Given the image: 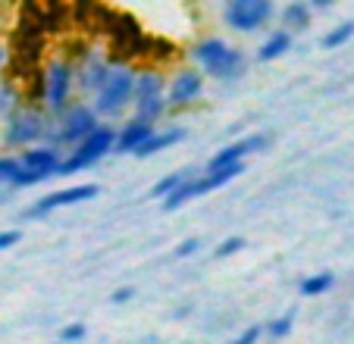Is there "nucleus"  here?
<instances>
[{"instance_id": "nucleus-1", "label": "nucleus", "mask_w": 354, "mask_h": 344, "mask_svg": "<svg viewBox=\"0 0 354 344\" xmlns=\"http://www.w3.org/2000/svg\"><path fill=\"white\" fill-rule=\"evenodd\" d=\"M192 57L201 66V73H207L210 79H220V82L241 79L248 69L245 53L229 47L226 41H220V38H207V41H201V44H194Z\"/></svg>"}, {"instance_id": "nucleus-2", "label": "nucleus", "mask_w": 354, "mask_h": 344, "mask_svg": "<svg viewBox=\"0 0 354 344\" xmlns=\"http://www.w3.org/2000/svg\"><path fill=\"white\" fill-rule=\"evenodd\" d=\"M135 91V73L129 66H110L104 82L94 91V113L97 116H120L126 110V104L132 100Z\"/></svg>"}, {"instance_id": "nucleus-3", "label": "nucleus", "mask_w": 354, "mask_h": 344, "mask_svg": "<svg viewBox=\"0 0 354 344\" xmlns=\"http://www.w3.org/2000/svg\"><path fill=\"white\" fill-rule=\"evenodd\" d=\"M113 141H116V128L97 126L91 135H85V138L75 144V151L69 153V160H63V163H60V172H63V175H73V172L94 166L100 157H104V153L113 151Z\"/></svg>"}, {"instance_id": "nucleus-4", "label": "nucleus", "mask_w": 354, "mask_h": 344, "mask_svg": "<svg viewBox=\"0 0 354 344\" xmlns=\"http://www.w3.org/2000/svg\"><path fill=\"white\" fill-rule=\"evenodd\" d=\"M273 16V0H226V19L229 28L235 32H257Z\"/></svg>"}, {"instance_id": "nucleus-5", "label": "nucleus", "mask_w": 354, "mask_h": 344, "mask_svg": "<svg viewBox=\"0 0 354 344\" xmlns=\"http://www.w3.org/2000/svg\"><path fill=\"white\" fill-rule=\"evenodd\" d=\"M135 110H138V120L145 122H157L167 110V100H163V79L157 73H141L135 75Z\"/></svg>"}, {"instance_id": "nucleus-6", "label": "nucleus", "mask_w": 354, "mask_h": 344, "mask_svg": "<svg viewBox=\"0 0 354 344\" xmlns=\"http://www.w3.org/2000/svg\"><path fill=\"white\" fill-rule=\"evenodd\" d=\"M44 135H47V122H44V116H41L38 106H28V104L16 106V113L7 122V141L10 144L28 147L38 138H44Z\"/></svg>"}, {"instance_id": "nucleus-7", "label": "nucleus", "mask_w": 354, "mask_h": 344, "mask_svg": "<svg viewBox=\"0 0 354 344\" xmlns=\"http://www.w3.org/2000/svg\"><path fill=\"white\" fill-rule=\"evenodd\" d=\"M73 79H75V69L69 66L66 60H50L44 69V104L47 110H66V100L69 91H73Z\"/></svg>"}, {"instance_id": "nucleus-8", "label": "nucleus", "mask_w": 354, "mask_h": 344, "mask_svg": "<svg viewBox=\"0 0 354 344\" xmlns=\"http://www.w3.org/2000/svg\"><path fill=\"white\" fill-rule=\"evenodd\" d=\"M94 128H97V113H94L91 106L79 104V106H73V110H66V116H63V122L57 126V132L50 135V141H54V147L57 144H79Z\"/></svg>"}, {"instance_id": "nucleus-9", "label": "nucleus", "mask_w": 354, "mask_h": 344, "mask_svg": "<svg viewBox=\"0 0 354 344\" xmlns=\"http://www.w3.org/2000/svg\"><path fill=\"white\" fill-rule=\"evenodd\" d=\"M91 198H97V185H73V188H63V191H54V194H47V198H41L35 207H28L26 216L38 219V216H47L50 210H57V207L85 204V200H91Z\"/></svg>"}, {"instance_id": "nucleus-10", "label": "nucleus", "mask_w": 354, "mask_h": 344, "mask_svg": "<svg viewBox=\"0 0 354 344\" xmlns=\"http://www.w3.org/2000/svg\"><path fill=\"white\" fill-rule=\"evenodd\" d=\"M16 163H19V169L32 172V175H38V179L44 182L47 175L60 172V151H57V147H28Z\"/></svg>"}, {"instance_id": "nucleus-11", "label": "nucleus", "mask_w": 354, "mask_h": 344, "mask_svg": "<svg viewBox=\"0 0 354 344\" xmlns=\"http://www.w3.org/2000/svg\"><path fill=\"white\" fill-rule=\"evenodd\" d=\"M201 91H204V79H201V73H194V69H182V73L173 79V85H169L167 104L169 106H188L192 100L201 97Z\"/></svg>"}, {"instance_id": "nucleus-12", "label": "nucleus", "mask_w": 354, "mask_h": 344, "mask_svg": "<svg viewBox=\"0 0 354 344\" xmlns=\"http://www.w3.org/2000/svg\"><path fill=\"white\" fill-rule=\"evenodd\" d=\"M267 135H251V138H241V141H235V144H229V147H223L216 157H210V163H207V169H220V166H229V163H241V160L248 157V153H257V151H263L267 147Z\"/></svg>"}, {"instance_id": "nucleus-13", "label": "nucleus", "mask_w": 354, "mask_h": 344, "mask_svg": "<svg viewBox=\"0 0 354 344\" xmlns=\"http://www.w3.org/2000/svg\"><path fill=\"white\" fill-rule=\"evenodd\" d=\"M154 132V122H145V120H132L129 126H122L116 132V141H113V151L116 153H135L147 138Z\"/></svg>"}, {"instance_id": "nucleus-14", "label": "nucleus", "mask_w": 354, "mask_h": 344, "mask_svg": "<svg viewBox=\"0 0 354 344\" xmlns=\"http://www.w3.org/2000/svg\"><path fill=\"white\" fill-rule=\"evenodd\" d=\"M185 138V128H169V132H151V138L145 141V144L135 151V157H151V153H160V151H167V147H173L176 141H182Z\"/></svg>"}, {"instance_id": "nucleus-15", "label": "nucleus", "mask_w": 354, "mask_h": 344, "mask_svg": "<svg viewBox=\"0 0 354 344\" xmlns=\"http://www.w3.org/2000/svg\"><path fill=\"white\" fill-rule=\"evenodd\" d=\"M107 63H104V57H97V53H88V63L79 69V85L85 88V91H97V85L104 82V75H107Z\"/></svg>"}, {"instance_id": "nucleus-16", "label": "nucleus", "mask_w": 354, "mask_h": 344, "mask_svg": "<svg viewBox=\"0 0 354 344\" xmlns=\"http://www.w3.org/2000/svg\"><path fill=\"white\" fill-rule=\"evenodd\" d=\"M308 26H310V7L304 0H292V3L282 10V28L292 35V32H304Z\"/></svg>"}, {"instance_id": "nucleus-17", "label": "nucleus", "mask_w": 354, "mask_h": 344, "mask_svg": "<svg viewBox=\"0 0 354 344\" xmlns=\"http://www.w3.org/2000/svg\"><path fill=\"white\" fill-rule=\"evenodd\" d=\"M288 47H292V35L286 32V28H279V32H273L267 41L261 44V50H257V57H261L263 63L270 60H279L282 53H288Z\"/></svg>"}, {"instance_id": "nucleus-18", "label": "nucleus", "mask_w": 354, "mask_h": 344, "mask_svg": "<svg viewBox=\"0 0 354 344\" xmlns=\"http://www.w3.org/2000/svg\"><path fill=\"white\" fill-rule=\"evenodd\" d=\"M333 282H335L333 272H317V276L304 278L298 288H301V294H304V298H317V294L329 292V288H333Z\"/></svg>"}, {"instance_id": "nucleus-19", "label": "nucleus", "mask_w": 354, "mask_h": 344, "mask_svg": "<svg viewBox=\"0 0 354 344\" xmlns=\"http://www.w3.org/2000/svg\"><path fill=\"white\" fill-rule=\"evenodd\" d=\"M185 179H188V172H173V175H167V179L160 182V185L151 188V198H167V194L176 191V188H179Z\"/></svg>"}, {"instance_id": "nucleus-20", "label": "nucleus", "mask_w": 354, "mask_h": 344, "mask_svg": "<svg viewBox=\"0 0 354 344\" xmlns=\"http://www.w3.org/2000/svg\"><path fill=\"white\" fill-rule=\"evenodd\" d=\"M351 35H354V22H342L339 28H333V32L323 38V47H329V50H333V47H342Z\"/></svg>"}, {"instance_id": "nucleus-21", "label": "nucleus", "mask_w": 354, "mask_h": 344, "mask_svg": "<svg viewBox=\"0 0 354 344\" xmlns=\"http://www.w3.org/2000/svg\"><path fill=\"white\" fill-rule=\"evenodd\" d=\"M241 247H245V238H239V235H235V238H226L220 247H216L214 257H220V260H223V257H232V254H239Z\"/></svg>"}, {"instance_id": "nucleus-22", "label": "nucleus", "mask_w": 354, "mask_h": 344, "mask_svg": "<svg viewBox=\"0 0 354 344\" xmlns=\"http://www.w3.org/2000/svg\"><path fill=\"white\" fill-rule=\"evenodd\" d=\"M292 323H295V313H286V316L273 319V323H270V335H276V338L288 335V332H292Z\"/></svg>"}, {"instance_id": "nucleus-23", "label": "nucleus", "mask_w": 354, "mask_h": 344, "mask_svg": "<svg viewBox=\"0 0 354 344\" xmlns=\"http://www.w3.org/2000/svg\"><path fill=\"white\" fill-rule=\"evenodd\" d=\"M201 251V238H185L179 247H176V257H192V254Z\"/></svg>"}, {"instance_id": "nucleus-24", "label": "nucleus", "mask_w": 354, "mask_h": 344, "mask_svg": "<svg viewBox=\"0 0 354 344\" xmlns=\"http://www.w3.org/2000/svg\"><path fill=\"white\" fill-rule=\"evenodd\" d=\"M60 338H63V341H82V338H85V325H82V323L66 325V329L60 332Z\"/></svg>"}, {"instance_id": "nucleus-25", "label": "nucleus", "mask_w": 354, "mask_h": 344, "mask_svg": "<svg viewBox=\"0 0 354 344\" xmlns=\"http://www.w3.org/2000/svg\"><path fill=\"white\" fill-rule=\"evenodd\" d=\"M261 335H263V329H261V325H254V329L241 332V335L235 338V344H257V341H261Z\"/></svg>"}, {"instance_id": "nucleus-26", "label": "nucleus", "mask_w": 354, "mask_h": 344, "mask_svg": "<svg viewBox=\"0 0 354 344\" xmlns=\"http://www.w3.org/2000/svg\"><path fill=\"white\" fill-rule=\"evenodd\" d=\"M13 172H16V160L0 157V182H10L13 179Z\"/></svg>"}, {"instance_id": "nucleus-27", "label": "nucleus", "mask_w": 354, "mask_h": 344, "mask_svg": "<svg viewBox=\"0 0 354 344\" xmlns=\"http://www.w3.org/2000/svg\"><path fill=\"white\" fill-rule=\"evenodd\" d=\"M132 298H135V288L126 285V288H116V292L110 294V304H122V300H132Z\"/></svg>"}, {"instance_id": "nucleus-28", "label": "nucleus", "mask_w": 354, "mask_h": 344, "mask_svg": "<svg viewBox=\"0 0 354 344\" xmlns=\"http://www.w3.org/2000/svg\"><path fill=\"white\" fill-rule=\"evenodd\" d=\"M19 238H22V235L13 232V229H10V232H0V251H7V247L19 245Z\"/></svg>"}, {"instance_id": "nucleus-29", "label": "nucleus", "mask_w": 354, "mask_h": 344, "mask_svg": "<svg viewBox=\"0 0 354 344\" xmlns=\"http://www.w3.org/2000/svg\"><path fill=\"white\" fill-rule=\"evenodd\" d=\"M10 100H13V91L0 85V113H7V110H10Z\"/></svg>"}, {"instance_id": "nucleus-30", "label": "nucleus", "mask_w": 354, "mask_h": 344, "mask_svg": "<svg viewBox=\"0 0 354 344\" xmlns=\"http://www.w3.org/2000/svg\"><path fill=\"white\" fill-rule=\"evenodd\" d=\"M310 7H317V10H326V7H333V0H308Z\"/></svg>"}, {"instance_id": "nucleus-31", "label": "nucleus", "mask_w": 354, "mask_h": 344, "mask_svg": "<svg viewBox=\"0 0 354 344\" xmlns=\"http://www.w3.org/2000/svg\"><path fill=\"white\" fill-rule=\"evenodd\" d=\"M7 66V50H3V47H0V69Z\"/></svg>"}]
</instances>
